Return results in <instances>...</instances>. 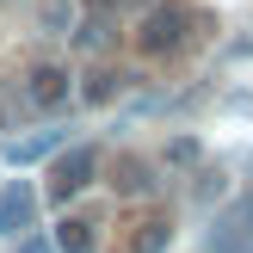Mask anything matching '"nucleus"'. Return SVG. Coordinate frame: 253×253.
Instances as JSON below:
<instances>
[{
	"label": "nucleus",
	"instance_id": "nucleus-1",
	"mask_svg": "<svg viewBox=\"0 0 253 253\" xmlns=\"http://www.w3.org/2000/svg\"><path fill=\"white\" fill-rule=\"evenodd\" d=\"M185 43H192V6L185 0H155L136 25V49L161 62V56H179Z\"/></svg>",
	"mask_w": 253,
	"mask_h": 253
},
{
	"label": "nucleus",
	"instance_id": "nucleus-2",
	"mask_svg": "<svg viewBox=\"0 0 253 253\" xmlns=\"http://www.w3.org/2000/svg\"><path fill=\"white\" fill-rule=\"evenodd\" d=\"M99 167H105V155H99L93 142H68L62 155H49V198H56V204L81 198L86 185L99 179Z\"/></svg>",
	"mask_w": 253,
	"mask_h": 253
},
{
	"label": "nucleus",
	"instance_id": "nucleus-3",
	"mask_svg": "<svg viewBox=\"0 0 253 253\" xmlns=\"http://www.w3.org/2000/svg\"><path fill=\"white\" fill-rule=\"evenodd\" d=\"M68 93H74V74H68V62H31V68H25V86H19V99H25V105H31V111H43V118H49V111H62V105H68Z\"/></svg>",
	"mask_w": 253,
	"mask_h": 253
},
{
	"label": "nucleus",
	"instance_id": "nucleus-4",
	"mask_svg": "<svg viewBox=\"0 0 253 253\" xmlns=\"http://www.w3.org/2000/svg\"><path fill=\"white\" fill-rule=\"evenodd\" d=\"M210 253H253V192H241L210 229Z\"/></svg>",
	"mask_w": 253,
	"mask_h": 253
},
{
	"label": "nucleus",
	"instance_id": "nucleus-5",
	"mask_svg": "<svg viewBox=\"0 0 253 253\" xmlns=\"http://www.w3.org/2000/svg\"><path fill=\"white\" fill-rule=\"evenodd\" d=\"M31 229H37V192L25 179H6L0 185V235L19 241V235H31Z\"/></svg>",
	"mask_w": 253,
	"mask_h": 253
},
{
	"label": "nucleus",
	"instance_id": "nucleus-6",
	"mask_svg": "<svg viewBox=\"0 0 253 253\" xmlns=\"http://www.w3.org/2000/svg\"><path fill=\"white\" fill-rule=\"evenodd\" d=\"M167 247H173V216H167V210L136 216L130 235H124V253H167Z\"/></svg>",
	"mask_w": 253,
	"mask_h": 253
},
{
	"label": "nucleus",
	"instance_id": "nucleus-7",
	"mask_svg": "<svg viewBox=\"0 0 253 253\" xmlns=\"http://www.w3.org/2000/svg\"><path fill=\"white\" fill-rule=\"evenodd\" d=\"M68 148V130H37V136H12L0 155H6V167H31V161H49Z\"/></svg>",
	"mask_w": 253,
	"mask_h": 253
},
{
	"label": "nucleus",
	"instance_id": "nucleus-8",
	"mask_svg": "<svg viewBox=\"0 0 253 253\" xmlns=\"http://www.w3.org/2000/svg\"><path fill=\"white\" fill-rule=\"evenodd\" d=\"M155 167H148V161L142 155H118V161H111V192H118V198H155Z\"/></svg>",
	"mask_w": 253,
	"mask_h": 253
},
{
	"label": "nucleus",
	"instance_id": "nucleus-9",
	"mask_svg": "<svg viewBox=\"0 0 253 253\" xmlns=\"http://www.w3.org/2000/svg\"><path fill=\"white\" fill-rule=\"evenodd\" d=\"M124 86H130V74H124V68H111V62H99V68L81 81V99H86V105H111Z\"/></svg>",
	"mask_w": 253,
	"mask_h": 253
},
{
	"label": "nucleus",
	"instance_id": "nucleus-10",
	"mask_svg": "<svg viewBox=\"0 0 253 253\" xmlns=\"http://www.w3.org/2000/svg\"><path fill=\"white\" fill-rule=\"evenodd\" d=\"M49 247H56V253H93V222H86V216H62Z\"/></svg>",
	"mask_w": 253,
	"mask_h": 253
},
{
	"label": "nucleus",
	"instance_id": "nucleus-11",
	"mask_svg": "<svg viewBox=\"0 0 253 253\" xmlns=\"http://www.w3.org/2000/svg\"><path fill=\"white\" fill-rule=\"evenodd\" d=\"M111 31H118V25H111V19H99V12H86V19L74 25V43H81L86 56H99V49L111 43Z\"/></svg>",
	"mask_w": 253,
	"mask_h": 253
},
{
	"label": "nucleus",
	"instance_id": "nucleus-12",
	"mask_svg": "<svg viewBox=\"0 0 253 253\" xmlns=\"http://www.w3.org/2000/svg\"><path fill=\"white\" fill-rule=\"evenodd\" d=\"M68 25H74V6H68V0H43V31L49 37H68Z\"/></svg>",
	"mask_w": 253,
	"mask_h": 253
},
{
	"label": "nucleus",
	"instance_id": "nucleus-13",
	"mask_svg": "<svg viewBox=\"0 0 253 253\" xmlns=\"http://www.w3.org/2000/svg\"><path fill=\"white\" fill-rule=\"evenodd\" d=\"M167 161H173V167H192V161H198V142H192V136H179V142L167 148Z\"/></svg>",
	"mask_w": 253,
	"mask_h": 253
},
{
	"label": "nucleus",
	"instance_id": "nucleus-14",
	"mask_svg": "<svg viewBox=\"0 0 253 253\" xmlns=\"http://www.w3.org/2000/svg\"><path fill=\"white\" fill-rule=\"evenodd\" d=\"M81 6H86V12H99V19H111V12H118V6H130V0H81Z\"/></svg>",
	"mask_w": 253,
	"mask_h": 253
},
{
	"label": "nucleus",
	"instance_id": "nucleus-15",
	"mask_svg": "<svg viewBox=\"0 0 253 253\" xmlns=\"http://www.w3.org/2000/svg\"><path fill=\"white\" fill-rule=\"evenodd\" d=\"M222 192V173H204V179H198V198H204V204H210V198H216Z\"/></svg>",
	"mask_w": 253,
	"mask_h": 253
},
{
	"label": "nucleus",
	"instance_id": "nucleus-16",
	"mask_svg": "<svg viewBox=\"0 0 253 253\" xmlns=\"http://www.w3.org/2000/svg\"><path fill=\"white\" fill-rule=\"evenodd\" d=\"M19 253H56V247H49L43 235H19Z\"/></svg>",
	"mask_w": 253,
	"mask_h": 253
}]
</instances>
